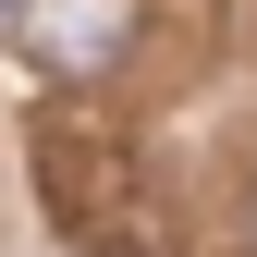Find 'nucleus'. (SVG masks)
I'll return each mask as SVG.
<instances>
[{
  "label": "nucleus",
  "instance_id": "obj_1",
  "mask_svg": "<svg viewBox=\"0 0 257 257\" xmlns=\"http://www.w3.org/2000/svg\"><path fill=\"white\" fill-rule=\"evenodd\" d=\"M13 25H25V61L49 74H110L135 37V0H13Z\"/></svg>",
  "mask_w": 257,
  "mask_h": 257
},
{
  "label": "nucleus",
  "instance_id": "obj_2",
  "mask_svg": "<svg viewBox=\"0 0 257 257\" xmlns=\"http://www.w3.org/2000/svg\"><path fill=\"white\" fill-rule=\"evenodd\" d=\"M0 13H13V0H0Z\"/></svg>",
  "mask_w": 257,
  "mask_h": 257
}]
</instances>
